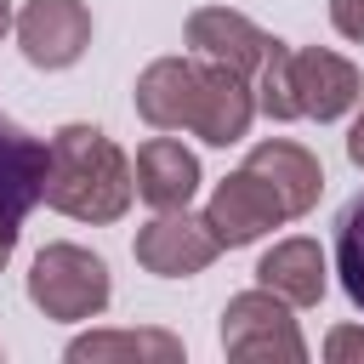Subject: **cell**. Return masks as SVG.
I'll use <instances>...</instances> for the list:
<instances>
[{"instance_id":"obj_1","label":"cell","mask_w":364,"mask_h":364,"mask_svg":"<svg viewBox=\"0 0 364 364\" xmlns=\"http://www.w3.org/2000/svg\"><path fill=\"white\" fill-rule=\"evenodd\" d=\"M136 199V171L125 159V148L97 131V125H63L51 136V159H46V205L68 222H91L108 228L131 210Z\"/></svg>"},{"instance_id":"obj_21","label":"cell","mask_w":364,"mask_h":364,"mask_svg":"<svg viewBox=\"0 0 364 364\" xmlns=\"http://www.w3.org/2000/svg\"><path fill=\"white\" fill-rule=\"evenodd\" d=\"M11 250H17V222H11V216H0V273H6Z\"/></svg>"},{"instance_id":"obj_19","label":"cell","mask_w":364,"mask_h":364,"mask_svg":"<svg viewBox=\"0 0 364 364\" xmlns=\"http://www.w3.org/2000/svg\"><path fill=\"white\" fill-rule=\"evenodd\" d=\"M330 23L341 40H358L364 46V0H330Z\"/></svg>"},{"instance_id":"obj_11","label":"cell","mask_w":364,"mask_h":364,"mask_svg":"<svg viewBox=\"0 0 364 364\" xmlns=\"http://www.w3.org/2000/svg\"><path fill=\"white\" fill-rule=\"evenodd\" d=\"M131 102L154 131H188L193 102H199V57H154L136 74Z\"/></svg>"},{"instance_id":"obj_5","label":"cell","mask_w":364,"mask_h":364,"mask_svg":"<svg viewBox=\"0 0 364 364\" xmlns=\"http://www.w3.org/2000/svg\"><path fill=\"white\" fill-rule=\"evenodd\" d=\"M205 222H210V233L222 239V250H245V245H256L262 233H273L279 222H290V216H284L279 193H273L250 165H239V171H228V176L210 188Z\"/></svg>"},{"instance_id":"obj_3","label":"cell","mask_w":364,"mask_h":364,"mask_svg":"<svg viewBox=\"0 0 364 364\" xmlns=\"http://www.w3.org/2000/svg\"><path fill=\"white\" fill-rule=\"evenodd\" d=\"M222 353L239 364H307V341L296 330V307L267 284L228 296L222 307Z\"/></svg>"},{"instance_id":"obj_9","label":"cell","mask_w":364,"mask_h":364,"mask_svg":"<svg viewBox=\"0 0 364 364\" xmlns=\"http://www.w3.org/2000/svg\"><path fill=\"white\" fill-rule=\"evenodd\" d=\"M250 119H256V85L245 74L199 57V102H193L188 131L210 148H233V142H245Z\"/></svg>"},{"instance_id":"obj_12","label":"cell","mask_w":364,"mask_h":364,"mask_svg":"<svg viewBox=\"0 0 364 364\" xmlns=\"http://www.w3.org/2000/svg\"><path fill=\"white\" fill-rule=\"evenodd\" d=\"M46 159H51V142H40L11 114H0V216L23 222L46 199Z\"/></svg>"},{"instance_id":"obj_6","label":"cell","mask_w":364,"mask_h":364,"mask_svg":"<svg viewBox=\"0 0 364 364\" xmlns=\"http://www.w3.org/2000/svg\"><path fill=\"white\" fill-rule=\"evenodd\" d=\"M17 46L34 68H74L91 46V11L85 0H28L17 11Z\"/></svg>"},{"instance_id":"obj_10","label":"cell","mask_w":364,"mask_h":364,"mask_svg":"<svg viewBox=\"0 0 364 364\" xmlns=\"http://www.w3.org/2000/svg\"><path fill=\"white\" fill-rule=\"evenodd\" d=\"M245 165L279 193V205H284L290 222L307 216V210L318 205V193H324V165H318V154L301 148V142H290V136H267V142H256V148L245 154Z\"/></svg>"},{"instance_id":"obj_14","label":"cell","mask_w":364,"mask_h":364,"mask_svg":"<svg viewBox=\"0 0 364 364\" xmlns=\"http://www.w3.org/2000/svg\"><path fill=\"white\" fill-rule=\"evenodd\" d=\"M256 284H267L273 296H284L290 307H318L330 290V256L318 250V239H279L262 262H256Z\"/></svg>"},{"instance_id":"obj_7","label":"cell","mask_w":364,"mask_h":364,"mask_svg":"<svg viewBox=\"0 0 364 364\" xmlns=\"http://www.w3.org/2000/svg\"><path fill=\"white\" fill-rule=\"evenodd\" d=\"M182 34H188L193 57L222 63V68H233L245 80H256V68L273 51V34L262 23H250L245 11H233V6H199V11H188V28Z\"/></svg>"},{"instance_id":"obj_17","label":"cell","mask_w":364,"mask_h":364,"mask_svg":"<svg viewBox=\"0 0 364 364\" xmlns=\"http://www.w3.org/2000/svg\"><path fill=\"white\" fill-rule=\"evenodd\" d=\"M250 85H256V114H267V119H279V125L301 119L296 85H290V46H284V40H273V51H267V63L256 68Z\"/></svg>"},{"instance_id":"obj_16","label":"cell","mask_w":364,"mask_h":364,"mask_svg":"<svg viewBox=\"0 0 364 364\" xmlns=\"http://www.w3.org/2000/svg\"><path fill=\"white\" fill-rule=\"evenodd\" d=\"M330 267L347 290V301L364 313V193H353L336 216V245H330Z\"/></svg>"},{"instance_id":"obj_8","label":"cell","mask_w":364,"mask_h":364,"mask_svg":"<svg viewBox=\"0 0 364 364\" xmlns=\"http://www.w3.org/2000/svg\"><path fill=\"white\" fill-rule=\"evenodd\" d=\"M290 85H296L301 119H318V125L353 114L358 97H364L358 68H353L341 51H330V46H301V51H290Z\"/></svg>"},{"instance_id":"obj_2","label":"cell","mask_w":364,"mask_h":364,"mask_svg":"<svg viewBox=\"0 0 364 364\" xmlns=\"http://www.w3.org/2000/svg\"><path fill=\"white\" fill-rule=\"evenodd\" d=\"M114 296V279H108V262L74 239H57V245H40V256L28 262V301L57 318V324H85V318H102Z\"/></svg>"},{"instance_id":"obj_18","label":"cell","mask_w":364,"mask_h":364,"mask_svg":"<svg viewBox=\"0 0 364 364\" xmlns=\"http://www.w3.org/2000/svg\"><path fill=\"white\" fill-rule=\"evenodd\" d=\"M324 358L330 364H364V324H336L324 336Z\"/></svg>"},{"instance_id":"obj_13","label":"cell","mask_w":364,"mask_h":364,"mask_svg":"<svg viewBox=\"0 0 364 364\" xmlns=\"http://www.w3.org/2000/svg\"><path fill=\"white\" fill-rule=\"evenodd\" d=\"M131 171H136V199L154 205V210H182L199 193V159L176 136H148L136 148V165Z\"/></svg>"},{"instance_id":"obj_15","label":"cell","mask_w":364,"mask_h":364,"mask_svg":"<svg viewBox=\"0 0 364 364\" xmlns=\"http://www.w3.org/2000/svg\"><path fill=\"white\" fill-rule=\"evenodd\" d=\"M68 364H102V358H136V364H182V336L171 330H85L63 347Z\"/></svg>"},{"instance_id":"obj_22","label":"cell","mask_w":364,"mask_h":364,"mask_svg":"<svg viewBox=\"0 0 364 364\" xmlns=\"http://www.w3.org/2000/svg\"><path fill=\"white\" fill-rule=\"evenodd\" d=\"M17 28V11H11V0H0V40Z\"/></svg>"},{"instance_id":"obj_4","label":"cell","mask_w":364,"mask_h":364,"mask_svg":"<svg viewBox=\"0 0 364 364\" xmlns=\"http://www.w3.org/2000/svg\"><path fill=\"white\" fill-rule=\"evenodd\" d=\"M131 256H136V267L154 273V279H193V273H205V267L222 256V239L210 233L205 210L193 216V210L182 205V210H154V222L136 228Z\"/></svg>"},{"instance_id":"obj_20","label":"cell","mask_w":364,"mask_h":364,"mask_svg":"<svg viewBox=\"0 0 364 364\" xmlns=\"http://www.w3.org/2000/svg\"><path fill=\"white\" fill-rule=\"evenodd\" d=\"M347 159L364 171V108L353 114V125H347Z\"/></svg>"}]
</instances>
